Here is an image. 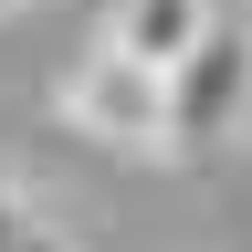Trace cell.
Returning a JSON list of instances; mask_svg holds the SVG:
<instances>
[{"label":"cell","mask_w":252,"mask_h":252,"mask_svg":"<svg viewBox=\"0 0 252 252\" xmlns=\"http://www.w3.org/2000/svg\"><path fill=\"white\" fill-rule=\"evenodd\" d=\"M11 252H74V242H53V231H42V220H32V231H21Z\"/></svg>","instance_id":"5"},{"label":"cell","mask_w":252,"mask_h":252,"mask_svg":"<svg viewBox=\"0 0 252 252\" xmlns=\"http://www.w3.org/2000/svg\"><path fill=\"white\" fill-rule=\"evenodd\" d=\"M21 231H32V210H21V189H0V252H11Z\"/></svg>","instance_id":"4"},{"label":"cell","mask_w":252,"mask_h":252,"mask_svg":"<svg viewBox=\"0 0 252 252\" xmlns=\"http://www.w3.org/2000/svg\"><path fill=\"white\" fill-rule=\"evenodd\" d=\"M0 11H11V0H0Z\"/></svg>","instance_id":"6"},{"label":"cell","mask_w":252,"mask_h":252,"mask_svg":"<svg viewBox=\"0 0 252 252\" xmlns=\"http://www.w3.org/2000/svg\"><path fill=\"white\" fill-rule=\"evenodd\" d=\"M210 21H220L210 0H116V11H105V53H126V63H147V74L168 84L179 63L200 53V32H210Z\"/></svg>","instance_id":"3"},{"label":"cell","mask_w":252,"mask_h":252,"mask_svg":"<svg viewBox=\"0 0 252 252\" xmlns=\"http://www.w3.org/2000/svg\"><path fill=\"white\" fill-rule=\"evenodd\" d=\"M242 116H252V21L220 11L200 32V53L168 74V147L179 158H200L220 137H242Z\"/></svg>","instance_id":"1"},{"label":"cell","mask_w":252,"mask_h":252,"mask_svg":"<svg viewBox=\"0 0 252 252\" xmlns=\"http://www.w3.org/2000/svg\"><path fill=\"white\" fill-rule=\"evenodd\" d=\"M53 105L63 126H84V137H105V147H168V84L147 74V63H126V53H74L63 63V84H53Z\"/></svg>","instance_id":"2"}]
</instances>
